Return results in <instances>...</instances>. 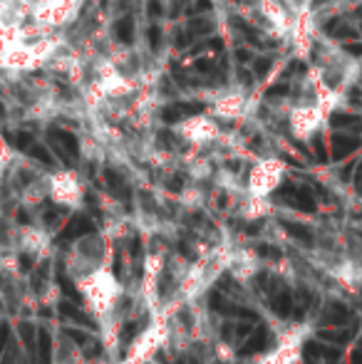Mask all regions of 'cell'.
I'll return each instance as SVG.
<instances>
[{
	"instance_id": "6da1fadb",
	"label": "cell",
	"mask_w": 362,
	"mask_h": 364,
	"mask_svg": "<svg viewBox=\"0 0 362 364\" xmlns=\"http://www.w3.org/2000/svg\"><path fill=\"white\" fill-rule=\"evenodd\" d=\"M78 290L87 312L100 322H105L122 300V283L110 268H102V265L82 273V278L78 280Z\"/></svg>"
},
{
	"instance_id": "7a4b0ae2",
	"label": "cell",
	"mask_w": 362,
	"mask_h": 364,
	"mask_svg": "<svg viewBox=\"0 0 362 364\" xmlns=\"http://www.w3.org/2000/svg\"><path fill=\"white\" fill-rule=\"evenodd\" d=\"M300 327H295V332H285L280 337L278 347H273L271 352L258 360V364H298L300 362V347H303V332H298Z\"/></svg>"
},
{
	"instance_id": "3957f363",
	"label": "cell",
	"mask_w": 362,
	"mask_h": 364,
	"mask_svg": "<svg viewBox=\"0 0 362 364\" xmlns=\"http://www.w3.org/2000/svg\"><path fill=\"white\" fill-rule=\"evenodd\" d=\"M164 337H166V327L161 325V322L151 325L149 330L144 332V335L137 337V342L132 345L129 355H127V362H129V364H142V362H147V360H149V357L154 355V352L161 347Z\"/></svg>"
},
{
	"instance_id": "277c9868",
	"label": "cell",
	"mask_w": 362,
	"mask_h": 364,
	"mask_svg": "<svg viewBox=\"0 0 362 364\" xmlns=\"http://www.w3.org/2000/svg\"><path fill=\"white\" fill-rule=\"evenodd\" d=\"M226 270H231L238 280H248L258 273V258L251 250H241V253L231 255V258L226 260Z\"/></svg>"
},
{
	"instance_id": "5b68a950",
	"label": "cell",
	"mask_w": 362,
	"mask_h": 364,
	"mask_svg": "<svg viewBox=\"0 0 362 364\" xmlns=\"http://www.w3.org/2000/svg\"><path fill=\"white\" fill-rule=\"evenodd\" d=\"M20 248L28 255H43V253H48L50 240H48V235L38 233L35 228H25V233L20 235Z\"/></svg>"
},
{
	"instance_id": "8992f818",
	"label": "cell",
	"mask_w": 362,
	"mask_h": 364,
	"mask_svg": "<svg viewBox=\"0 0 362 364\" xmlns=\"http://www.w3.org/2000/svg\"><path fill=\"white\" fill-rule=\"evenodd\" d=\"M115 35L122 45H132L134 43V20L132 18H119L115 25Z\"/></svg>"
},
{
	"instance_id": "52a82bcc",
	"label": "cell",
	"mask_w": 362,
	"mask_h": 364,
	"mask_svg": "<svg viewBox=\"0 0 362 364\" xmlns=\"http://www.w3.org/2000/svg\"><path fill=\"white\" fill-rule=\"evenodd\" d=\"M360 141L355 136H343V134H335L333 136V149H335V156H345L350 154L353 149H358Z\"/></svg>"
},
{
	"instance_id": "ba28073f",
	"label": "cell",
	"mask_w": 362,
	"mask_h": 364,
	"mask_svg": "<svg viewBox=\"0 0 362 364\" xmlns=\"http://www.w3.org/2000/svg\"><path fill=\"white\" fill-rule=\"evenodd\" d=\"M50 136H53L55 141H58L60 146H65L70 154H78L80 146H78V139H75L70 132H63V129H50Z\"/></svg>"
},
{
	"instance_id": "9c48e42d",
	"label": "cell",
	"mask_w": 362,
	"mask_h": 364,
	"mask_svg": "<svg viewBox=\"0 0 362 364\" xmlns=\"http://www.w3.org/2000/svg\"><path fill=\"white\" fill-rule=\"evenodd\" d=\"M325 30H328V35H333V38H338V40H353V38H358V30L348 28V25H343V23L338 25V20H333V23H330Z\"/></svg>"
},
{
	"instance_id": "30bf717a",
	"label": "cell",
	"mask_w": 362,
	"mask_h": 364,
	"mask_svg": "<svg viewBox=\"0 0 362 364\" xmlns=\"http://www.w3.org/2000/svg\"><path fill=\"white\" fill-rule=\"evenodd\" d=\"M211 30H213V25L206 23V20H191V25H188V35H191V38H198V35H203V33H211Z\"/></svg>"
},
{
	"instance_id": "8fae6325",
	"label": "cell",
	"mask_w": 362,
	"mask_h": 364,
	"mask_svg": "<svg viewBox=\"0 0 362 364\" xmlns=\"http://www.w3.org/2000/svg\"><path fill=\"white\" fill-rule=\"evenodd\" d=\"M353 122H360V119L353 114H345V112H338V114L330 117V124L333 127H348V124H353Z\"/></svg>"
},
{
	"instance_id": "7c38bea8",
	"label": "cell",
	"mask_w": 362,
	"mask_h": 364,
	"mask_svg": "<svg viewBox=\"0 0 362 364\" xmlns=\"http://www.w3.org/2000/svg\"><path fill=\"white\" fill-rule=\"evenodd\" d=\"M161 119L169 122V124H174V122H181V112L176 109V105L174 107H164V109H161Z\"/></svg>"
},
{
	"instance_id": "4fadbf2b",
	"label": "cell",
	"mask_w": 362,
	"mask_h": 364,
	"mask_svg": "<svg viewBox=\"0 0 362 364\" xmlns=\"http://www.w3.org/2000/svg\"><path fill=\"white\" fill-rule=\"evenodd\" d=\"M149 45H151V50H159V45H161V30L156 28V25L149 28Z\"/></svg>"
},
{
	"instance_id": "5bb4252c",
	"label": "cell",
	"mask_w": 362,
	"mask_h": 364,
	"mask_svg": "<svg viewBox=\"0 0 362 364\" xmlns=\"http://www.w3.org/2000/svg\"><path fill=\"white\" fill-rule=\"evenodd\" d=\"M176 109L181 112V117H191V114H198L203 107L201 105H176Z\"/></svg>"
},
{
	"instance_id": "9a60e30c",
	"label": "cell",
	"mask_w": 362,
	"mask_h": 364,
	"mask_svg": "<svg viewBox=\"0 0 362 364\" xmlns=\"http://www.w3.org/2000/svg\"><path fill=\"white\" fill-rule=\"evenodd\" d=\"M283 95H288V85H285V82H280V85H273L271 90L266 92L268 100H271V97H283Z\"/></svg>"
},
{
	"instance_id": "2e32d148",
	"label": "cell",
	"mask_w": 362,
	"mask_h": 364,
	"mask_svg": "<svg viewBox=\"0 0 362 364\" xmlns=\"http://www.w3.org/2000/svg\"><path fill=\"white\" fill-rule=\"evenodd\" d=\"M268 70H271V60H268V58L256 60V75H258V77L268 75Z\"/></svg>"
},
{
	"instance_id": "e0dca14e",
	"label": "cell",
	"mask_w": 362,
	"mask_h": 364,
	"mask_svg": "<svg viewBox=\"0 0 362 364\" xmlns=\"http://www.w3.org/2000/svg\"><path fill=\"white\" fill-rule=\"evenodd\" d=\"M30 154H33L35 159H40V161H45V164H50V154L45 151L43 146H30Z\"/></svg>"
},
{
	"instance_id": "ac0fdd59",
	"label": "cell",
	"mask_w": 362,
	"mask_h": 364,
	"mask_svg": "<svg viewBox=\"0 0 362 364\" xmlns=\"http://www.w3.org/2000/svg\"><path fill=\"white\" fill-rule=\"evenodd\" d=\"M345 53L353 55V58H362V43H348L345 45Z\"/></svg>"
},
{
	"instance_id": "d6986e66",
	"label": "cell",
	"mask_w": 362,
	"mask_h": 364,
	"mask_svg": "<svg viewBox=\"0 0 362 364\" xmlns=\"http://www.w3.org/2000/svg\"><path fill=\"white\" fill-rule=\"evenodd\" d=\"M147 8H149V15H151V18H161V13H164V10H161V3H159V0H149V5H147Z\"/></svg>"
},
{
	"instance_id": "ffe728a7",
	"label": "cell",
	"mask_w": 362,
	"mask_h": 364,
	"mask_svg": "<svg viewBox=\"0 0 362 364\" xmlns=\"http://www.w3.org/2000/svg\"><path fill=\"white\" fill-rule=\"evenodd\" d=\"M211 68V60H196V65H193V70H198V73H208Z\"/></svg>"
},
{
	"instance_id": "44dd1931",
	"label": "cell",
	"mask_w": 362,
	"mask_h": 364,
	"mask_svg": "<svg viewBox=\"0 0 362 364\" xmlns=\"http://www.w3.org/2000/svg\"><path fill=\"white\" fill-rule=\"evenodd\" d=\"M211 8V0H196V10H208Z\"/></svg>"
},
{
	"instance_id": "7402d4cb",
	"label": "cell",
	"mask_w": 362,
	"mask_h": 364,
	"mask_svg": "<svg viewBox=\"0 0 362 364\" xmlns=\"http://www.w3.org/2000/svg\"><path fill=\"white\" fill-rule=\"evenodd\" d=\"M236 58H238V60H251V53H248V50H238Z\"/></svg>"
},
{
	"instance_id": "603a6c76",
	"label": "cell",
	"mask_w": 362,
	"mask_h": 364,
	"mask_svg": "<svg viewBox=\"0 0 362 364\" xmlns=\"http://www.w3.org/2000/svg\"><path fill=\"white\" fill-rule=\"evenodd\" d=\"M358 13H360V30H362V8L358 10Z\"/></svg>"
},
{
	"instance_id": "cb8c5ba5",
	"label": "cell",
	"mask_w": 362,
	"mask_h": 364,
	"mask_svg": "<svg viewBox=\"0 0 362 364\" xmlns=\"http://www.w3.org/2000/svg\"><path fill=\"white\" fill-rule=\"evenodd\" d=\"M122 364H129V362H127V360H124V362H122Z\"/></svg>"
}]
</instances>
